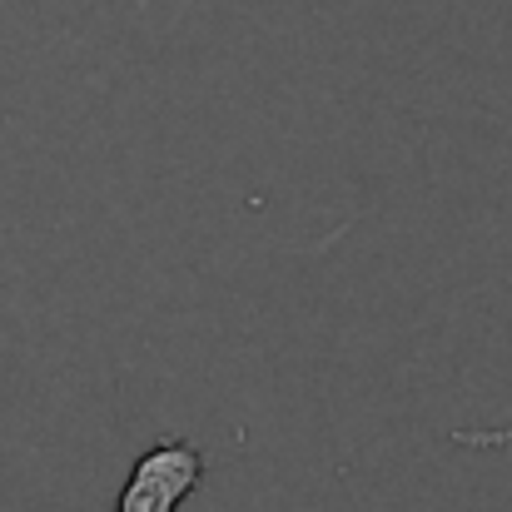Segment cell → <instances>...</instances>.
I'll return each instance as SVG.
<instances>
[{
	"label": "cell",
	"mask_w": 512,
	"mask_h": 512,
	"mask_svg": "<svg viewBox=\"0 0 512 512\" xmlns=\"http://www.w3.org/2000/svg\"><path fill=\"white\" fill-rule=\"evenodd\" d=\"M204 483V453L189 438H160L145 448L120 488L115 512H179Z\"/></svg>",
	"instance_id": "obj_1"
},
{
	"label": "cell",
	"mask_w": 512,
	"mask_h": 512,
	"mask_svg": "<svg viewBox=\"0 0 512 512\" xmlns=\"http://www.w3.org/2000/svg\"><path fill=\"white\" fill-rule=\"evenodd\" d=\"M453 448H512V428H453Z\"/></svg>",
	"instance_id": "obj_2"
}]
</instances>
